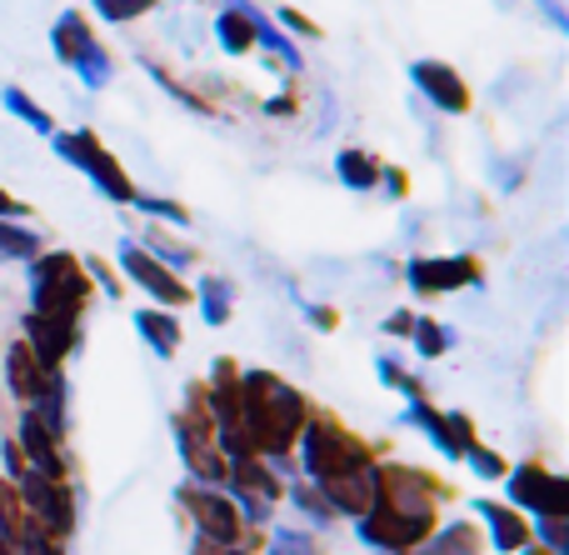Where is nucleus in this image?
I'll use <instances>...</instances> for the list:
<instances>
[{"instance_id": "obj_1", "label": "nucleus", "mask_w": 569, "mask_h": 555, "mask_svg": "<svg viewBox=\"0 0 569 555\" xmlns=\"http://www.w3.org/2000/svg\"><path fill=\"white\" fill-rule=\"evenodd\" d=\"M150 0H100V10H106L110 20H120V16H136V10H146Z\"/></svg>"}]
</instances>
